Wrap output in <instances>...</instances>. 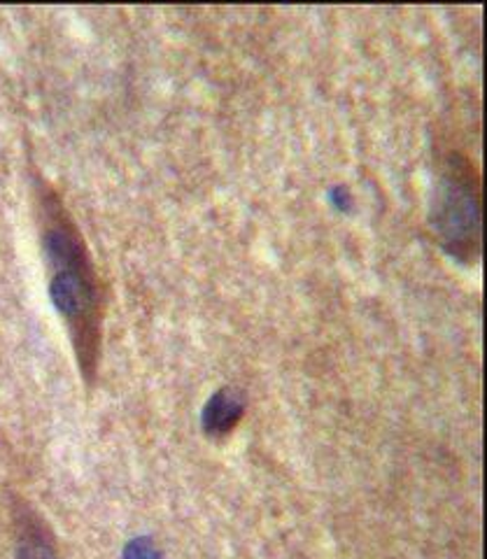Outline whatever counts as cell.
<instances>
[{
	"mask_svg": "<svg viewBox=\"0 0 487 559\" xmlns=\"http://www.w3.org/2000/svg\"><path fill=\"white\" fill-rule=\"evenodd\" d=\"M36 205L51 304L71 336L84 384L94 388L103 353V318H106L94 259L59 191L43 178L36 180Z\"/></svg>",
	"mask_w": 487,
	"mask_h": 559,
	"instance_id": "1",
	"label": "cell"
},
{
	"mask_svg": "<svg viewBox=\"0 0 487 559\" xmlns=\"http://www.w3.org/2000/svg\"><path fill=\"white\" fill-rule=\"evenodd\" d=\"M429 226L446 254L460 264L478 259L483 240L478 175L472 162L458 152L446 156L433 182Z\"/></svg>",
	"mask_w": 487,
	"mask_h": 559,
	"instance_id": "2",
	"label": "cell"
},
{
	"mask_svg": "<svg viewBox=\"0 0 487 559\" xmlns=\"http://www.w3.org/2000/svg\"><path fill=\"white\" fill-rule=\"evenodd\" d=\"M12 527L14 559H61L55 534L31 503L20 499L12 503Z\"/></svg>",
	"mask_w": 487,
	"mask_h": 559,
	"instance_id": "3",
	"label": "cell"
},
{
	"mask_svg": "<svg viewBox=\"0 0 487 559\" xmlns=\"http://www.w3.org/2000/svg\"><path fill=\"white\" fill-rule=\"evenodd\" d=\"M246 415V394L234 388L217 390L203 406V433L211 439H226Z\"/></svg>",
	"mask_w": 487,
	"mask_h": 559,
	"instance_id": "4",
	"label": "cell"
}]
</instances>
